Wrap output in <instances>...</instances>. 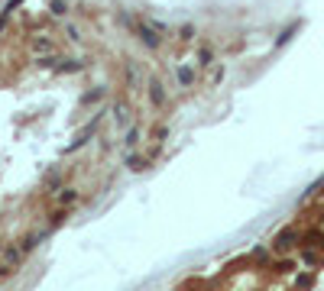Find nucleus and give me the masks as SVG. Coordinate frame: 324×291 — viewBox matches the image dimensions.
I'll return each instance as SVG.
<instances>
[{
    "mask_svg": "<svg viewBox=\"0 0 324 291\" xmlns=\"http://www.w3.org/2000/svg\"><path fill=\"white\" fill-rule=\"evenodd\" d=\"M295 240H299V233H295V230H285V233H279V236H276V243H273V246H276V249H288V246H292Z\"/></svg>",
    "mask_w": 324,
    "mask_h": 291,
    "instance_id": "nucleus-3",
    "label": "nucleus"
},
{
    "mask_svg": "<svg viewBox=\"0 0 324 291\" xmlns=\"http://www.w3.org/2000/svg\"><path fill=\"white\" fill-rule=\"evenodd\" d=\"M211 61H214V52H211V49L204 46V49L198 52V65H211Z\"/></svg>",
    "mask_w": 324,
    "mask_h": 291,
    "instance_id": "nucleus-8",
    "label": "nucleus"
},
{
    "mask_svg": "<svg viewBox=\"0 0 324 291\" xmlns=\"http://www.w3.org/2000/svg\"><path fill=\"white\" fill-rule=\"evenodd\" d=\"M124 143H127V149H136V146H139V130H136V126H130V133H127Z\"/></svg>",
    "mask_w": 324,
    "mask_h": 291,
    "instance_id": "nucleus-7",
    "label": "nucleus"
},
{
    "mask_svg": "<svg viewBox=\"0 0 324 291\" xmlns=\"http://www.w3.org/2000/svg\"><path fill=\"white\" fill-rule=\"evenodd\" d=\"M33 49L36 52H52V42L49 39H33Z\"/></svg>",
    "mask_w": 324,
    "mask_h": 291,
    "instance_id": "nucleus-11",
    "label": "nucleus"
},
{
    "mask_svg": "<svg viewBox=\"0 0 324 291\" xmlns=\"http://www.w3.org/2000/svg\"><path fill=\"white\" fill-rule=\"evenodd\" d=\"M179 84L191 87V84H195V72H191V68H179Z\"/></svg>",
    "mask_w": 324,
    "mask_h": 291,
    "instance_id": "nucleus-6",
    "label": "nucleus"
},
{
    "mask_svg": "<svg viewBox=\"0 0 324 291\" xmlns=\"http://www.w3.org/2000/svg\"><path fill=\"white\" fill-rule=\"evenodd\" d=\"M58 201H62V204H72V201H75V191H72V188L62 191V194H58Z\"/></svg>",
    "mask_w": 324,
    "mask_h": 291,
    "instance_id": "nucleus-13",
    "label": "nucleus"
},
{
    "mask_svg": "<svg viewBox=\"0 0 324 291\" xmlns=\"http://www.w3.org/2000/svg\"><path fill=\"white\" fill-rule=\"evenodd\" d=\"M127 165L133 172H139V169H146V158H139V155H127Z\"/></svg>",
    "mask_w": 324,
    "mask_h": 291,
    "instance_id": "nucleus-9",
    "label": "nucleus"
},
{
    "mask_svg": "<svg viewBox=\"0 0 324 291\" xmlns=\"http://www.w3.org/2000/svg\"><path fill=\"white\" fill-rule=\"evenodd\" d=\"M124 68H127V81H130V87H136V84H139V72H136V61H133V58H127V61H124Z\"/></svg>",
    "mask_w": 324,
    "mask_h": 291,
    "instance_id": "nucleus-5",
    "label": "nucleus"
},
{
    "mask_svg": "<svg viewBox=\"0 0 324 291\" xmlns=\"http://www.w3.org/2000/svg\"><path fill=\"white\" fill-rule=\"evenodd\" d=\"M104 94V87H98V91H91V94H84V104H91V101H98V97Z\"/></svg>",
    "mask_w": 324,
    "mask_h": 291,
    "instance_id": "nucleus-14",
    "label": "nucleus"
},
{
    "mask_svg": "<svg viewBox=\"0 0 324 291\" xmlns=\"http://www.w3.org/2000/svg\"><path fill=\"white\" fill-rule=\"evenodd\" d=\"M292 33H295V26H288V29L282 33V36H279V39H276V46H285V42H288V39H292Z\"/></svg>",
    "mask_w": 324,
    "mask_h": 291,
    "instance_id": "nucleus-12",
    "label": "nucleus"
},
{
    "mask_svg": "<svg viewBox=\"0 0 324 291\" xmlns=\"http://www.w3.org/2000/svg\"><path fill=\"white\" fill-rule=\"evenodd\" d=\"M113 120H117V126H127V123H130V110H127V104H113Z\"/></svg>",
    "mask_w": 324,
    "mask_h": 291,
    "instance_id": "nucleus-4",
    "label": "nucleus"
},
{
    "mask_svg": "<svg viewBox=\"0 0 324 291\" xmlns=\"http://www.w3.org/2000/svg\"><path fill=\"white\" fill-rule=\"evenodd\" d=\"M49 7H52V13H55V16H65L68 13V4H62V0H52Z\"/></svg>",
    "mask_w": 324,
    "mask_h": 291,
    "instance_id": "nucleus-10",
    "label": "nucleus"
},
{
    "mask_svg": "<svg viewBox=\"0 0 324 291\" xmlns=\"http://www.w3.org/2000/svg\"><path fill=\"white\" fill-rule=\"evenodd\" d=\"M46 68H55V72H81V61H72V58H42Z\"/></svg>",
    "mask_w": 324,
    "mask_h": 291,
    "instance_id": "nucleus-1",
    "label": "nucleus"
},
{
    "mask_svg": "<svg viewBox=\"0 0 324 291\" xmlns=\"http://www.w3.org/2000/svg\"><path fill=\"white\" fill-rule=\"evenodd\" d=\"M150 101H153V107H165V87L159 78H150Z\"/></svg>",
    "mask_w": 324,
    "mask_h": 291,
    "instance_id": "nucleus-2",
    "label": "nucleus"
}]
</instances>
